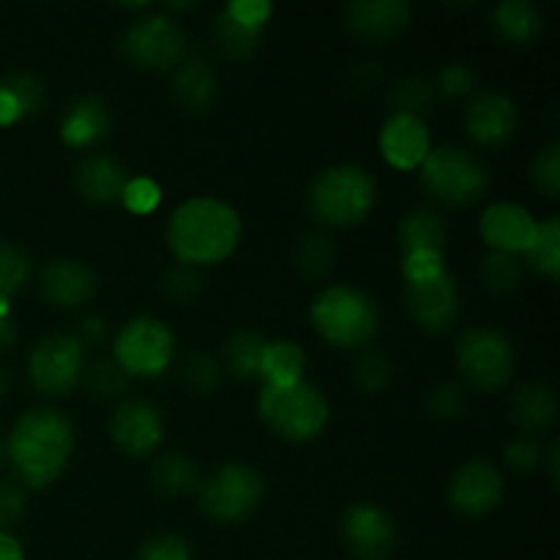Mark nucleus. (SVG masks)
Instances as JSON below:
<instances>
[{"label":"nucleus","mask_w":560,"mask_h":560,"mask_svg":"<svg viewBox=\"0 0 560 560\" xmlns=\"http://www.w3.org/2000/svg\"><path fill=\"white\" fill-rule=\"evenodd\" d=\"M310 320L334 348L364 350L381 328V310L364 290L353 284H331L312 301Z\"/></svg>","instance_id":"nucleus-4"},{"label":"nucleus","mask_w":560,"mask_h":560,"mask_svg":"<svg viewBox=\"0 0 560 560\" xmlns=\"http://www.w3.org/2000/svg\"><path fill=\"white\" fill-rule=\"evenodd\" d=\"M159 200H162V189L156 186V180L142 178V175L140 178H129L124 197H120L126 211L131 213H151L159 206Z\"/></svg>","instance_id":"nucleus-45"},{"label":"nucleus","mask_w":560,"mask_h":560,"mask_svg":"<svg viewBox=\"0 0 560 560\" xmlns=\"http://www.w3.org/2000/svg\"><path fill=\"white\" fill-rule=\"evenodd\" d=\"M135 560H191V550L180 536L159 534L140 547Z\"/></svg>","instance_id":"nucleus-47"},{"label":"nucleus","mask_w":560,"mask_h":560,"mask_svg":"<svg viewBox=\"0 0 560 560\" xmlns=\"http://www.w3.org/2000/svg\"><path fill=\"white\" fill-rule=\"evenodd\" d=\"M257 410L268 430L288 443H312L328 427V399L315 383L299 381L293 386H266L262 383Z\"/></svg>","instance_id":"nucleus-5"},{"label":"nucleus","mask_w":560,"mask_h":560,"mask_svg":"<svg viewBox=\"0 0 560 560\" xmlns=\"http://www.w3.org/2000/svg\"><path fill=\"white\" fill-rule=\"evenodd\" d=\"M446 271V257H443L441 252H408V255H402L405 288L435 282V279Z\"/></svg>","instance_id":"nucleus-42"},{"label":"nucleus","mask_w":560,"mask_h":560,"mask_svg":"<svg viewBox=\"0 0 560 560\" xmlns=\"http://www.w3.org/2000/svg\"><path fill=\"white\" fill-rule=\"evenodd\" d=\"M213 38H217L219 49L233 60H246L260 49L262 31H252L235 22L230 14H219L217 25H213Z\"/></svg>","instance_id":"nucleus-35"},{"label":"nucleus","mask_w":560,"mask_h":560,"mask_svg":"<svg viewBox=\"0 0 560 560\" xmlns=\"http://www.w3.org/2000/svg\"><path fill=\"white\" fill-rule=\"evenodd\" d=\"M421 186L443 206L468 208L490 189V170L468 148L441 145L421 164Z\"/></svg>","instance_id":"nucleus-6"},{"label":"nucleus","mask_w":560,"mask_h":560,"mask_svg":"<svg viewBox=\"0 0 560 560\" xmlns=\"http://www.w3.org/2000/svg\"><path fill=\"white\" fill-rule=\"evenodd\" d=\"M432 151L430 126L416 115L394 113L381 129V153L392 167L416 170Z\"/></svg>","instance_id":"nucleus-20"},{"label":"nucleus","mask_w":560,"mask_h":560,"mask_svg":"<svg viewBox=\"0 0 560 560\" xmlns=\"http://www.w3.org/2000/svg\"><path fill=\"white\" fill-rule=\"evenodd\" d=\"M82 372L85 348L74 334H49L27 355V381L47 399H60L74 392Z\"/></svg>","instance_id":"nucleus-11"},{"label":"nucleus","mask_w":560,"mask_h":560,"mask_svg":"<svg viewBox=\"0 0 560 560\" xmlns=\"http://www.w3.org/2000/svg\"><path fill=\"white\" fill-rule=\"evenodd\" d=\"M200 470L186 454L167 452L153 463L151 485L164 498H186L200 490Z\"/></svg>","instance_id":"nucleus-27"},{"label":"nucleus","mask_w":560,"mask_h":560,"mask_svg":"<svg viewBox=\"0 0 560 560\" xmlns=\"http://www.w3.org/2000/svg\"><path fill=\"white\" fill-rule=\"evenodd\" d=\"M31 279V257L16 244L0 241V301H11Z\"/></svg>","instance_id":"nucleus-40"},{"label":"nucleus","mask_w":560,"mask_h":560,"mask_svg":"<svg viewBox=\"0 0 560 560\" xmlns=\"http://www.w3.org/2000/svg\"><path fill=\"white\" fill-rule=\"evenodd\" d=\"M517 126V104L503 93H479L465 109V131L481 148H501L512 142Z\"/></svg>","instance_id":"nucleus-16"},{"label":"nucleus","mask_w":560,"mask_h":560,"mask_svg":"<svg viewBox=\"0 0 560 560\" xmlns=\"http://www.w3.org/2000/svg\"><path fill=\"white\" fill-rule=\"evenodd\" d=\"M492 25L509 44H534L541 33V14L528 0H503L492 9Z\"/></svg>","instance_id":"nucleus-28"},{"label":"nucleus","mask_w":560,"mask_h":560,"mask_svg":"<svg viewBox=\"0 0 560 560\" xmlns=\"http://www.w3.org/2000/svg\"><path fill=\"white\" fill-rule=\"evenodd\" d=\"M541 454H545V446H541L536 438H514L512 443L506 446V468L512 474H534L536 468H541Z\"/></svg>","instance_id":"nucleus-44"},{"label":"nucleus","mask_w":560,"mask_h":560,"mask_svg":"<svg viewBox=\"0 0 560 560\" xmlns=\"http://www.w3.org/2000/svg\"><path fill=\"white\" fill-rule=\"evenodd\" d=\"M525 266L536 271L539 277L558 279L560 273V222L558 217L545 219L536 228L534 241L525 252Z\"/></svg>","instance_id":"nucleus-30"},{"label":"nucleus","mask_w":560,"mask_h":560,"mask_svg":"<svg viewBox=\"0 0 560 560\" xmlns=\"http://www.w3.org/2000/svg\"><path fill=\"white\" fill-rule=\"evenodd\" d=\"M523 277H525V266L514 255L490 252V255L481 260V268H479L481 288L492 295L517 293L520 284H523Z\"/></svg>","instance_id":"nucleus-32"},{"label":"nucleus","mask_w":560,"mask_h":560,"mask_svg":"<svg viewBox=\"0 0 560 560\" xmlns=\"http://www.w3.org/2000/svg\"><path fill=\"white\" fill-rule=\"evenodd\" d=\"M38 290L47 304L58 310H77L96 295V277L85 262L74 257L49 260L38 273Z\"/></svg>","instance_id":"nucleus-19"},{"label":"nucleus","mask_w":560,"mask_h":560,"mask_svg":"<svg viewBox=\"0 0 560 560\" xmlns=\"http://www.w3.org/2000/svg\"><path fill=\"white\" fill-rule=\"evenodd\" d=\"M224 14H230L235 22L252 27V31H266L271 3L268 0H233V3L224 5Z\"/></svg>","instance_id":"nucleus-49"},{"label":"nucleus","mask_w":560,"mask_h":560,"mask_svg":"<svg viewBox=\"0 0 560 560\" xmlns=\"http://www.w3.org/2000/svg\"><path fill=\"white\" fill-rule=\"evenodd\" d=\"M405 310L421 331L446 334L459 317V290L452 271L441 273L435 282L405 288Z\"/></svg>","instance_id":"nucleus-15"},{"label":"nucleus","mask_w":560,"mask_h":560,"mask_svg":"<svg viewBox=\"0 0 560 560\" xmlns=\"http://www.w3.org/2000/svg\"><path fill=\"white\" fill-rule=\"evenodd\" d=\"M202 290V273L200 268L184 266V262H175L164 271L162 277V293L167 295L175 304H189L200 295Z\"/></svg>","instance_id":"nucleus-41"},{"label":"nucleus","mask_w":560,"mask_h":560,"mask_svg":"<svg viewBox=\"0 0 560 560\" xmlns=\"http://www.w3.org/2000/svg\"><path fill=\"white\" fill-rule=\"evenodd\" d=\"M377 200V184L364 167L334 164L317 173L306 189V208L323 228H353L361 224Z\"/></svg>","instance_id":"nucleus-3"},{"label":"nucleus","mask_w":560,"mask_h":560,"mask_svg":"<svg viewBox=\"0 0 560 560\" xmlns=\"http://www.w3.org/2000/svg\"><path fill=\"white\" fill-rule=\"evenodd\" d=\"M268 348V339L262 334L252 331V328H238L230 334L228 342L222 345V370L230 372L235 381H260L262 353Z\"/></svg>","instance_id":"nucleus-26"},{"label":"nucleus","mask_w":560,"mask_h":560,"mask_svg":"<svg viewBox=\"0 0 560 560\" xmlns=\"http://www.w3.org/2000/svg\"><path fill=\"white\" fill-rule=\"evenodd\" d=\"M342 539L355 560H386L397 547V525L375 503H353L342 517Z\"/></svg>","instance_id":"nucleus-13"},{"label":"nucleus","mask_w":560,"mask_h":560,"mask_svg":"<svg viewBox=\"0 0 560 560\" xmlns=\"http://www.w3.org/2000/svg\"><path fill=\"white\" fill-rule=\"evenodd\" d=\"M16 342V323L11 315H0V353L14 348Z\"/></svg>","instance_id":"nucleus-52"},{"label":"nucleus","mask_w":560,"mask_h":560,"mask_svg":"<svg viewBox=\"0 0 560 560\" xmlns=\"http://www.w3.org/2000/svg\"><path fill=\"white\" fill-rule=\"evenodd\" d=\"M241 241V217L217 197L180 202L167 224V246L184 266H213L228 260Z\"/></svg>","instance_id":"nucleus-2"},{"label":"nucleus","mask_w":560,"mask_h":560,"mask_svg":"<svg viewBox=\"0 0 560 560\" xmlns=\"http://www.w3.org/2000/svg\"><path fill=\"white\" fill-rule=\"evenodd\" d=\"M22 512H25V490L20 481L3 479L0 481V530L9 534L14 523H20Z\"/></svg>","instance_id":"nucleus-48"},{"label":"nucleus","mask_w":560,"mask_h":560,"mask_svg":"<svg viewBox=\"0 0 560 560\" xmlns=\"http://www.w3.org/2000/svg\"><path fill=\"white\" fill-rule=\"evenodd\" d=\"M397 238L399 246H402V255H408V252H441L443 255L448 238L446 219L438 208L419 206L405 213L402 222H399Z\"/></svg>","instance_id":"nucleus-25"},{"label":"nucleus","mask_w":560,"mask_h":560,"mask_svg":"<svg viewBox=\"0 0 560 560\" xmlns=\"http://www.w3.org/2000/svg\"><path fill=\"white\" fill-rule=\"evenodd\" d=\"M530 180H534L536 189L545 197L556 200L560 195V145L552 142V145L541 148L536 153V159L530 162Z\"/></svg>","instance_id":"nucleus-43"},{"label":"nucleus","mask_w":560,"mask_h":560,"mask_svg":"<svg viewBox=\"0 0 560 560\" xmlns=\"http://www.w3.org/2000/svg\"><path fill=\"white\" fill-rule=\"evenodd\" d=\"M262 495H266V481L260 470L244 463H228L213 470L208 479L200 481V512L211 523L235 525L249 520L260 509Z\"/></svg>","instance_id":"nucleus-8"},{"label":"nucleus","mask_w":560,"mask_h":560,"mask_svg":"<svg viewBox=\"0 0 560 560\" xmlns=\"http://www.w3.org/2000/svg\"><path fill=\"white\" fill-rule=\"evenodd\" d=\"M0 91L9 93L11 102L16 104L20 120L33 118L44 107V82L36 74H31V71H11V74H5L0 80Z\"/></svg>","instance_id":"nucleus-38"},{"label":"nucleus","mask_w":560,"mask_h":560,"mask_svg":"<svg viewBox=\"0 0 560 560\" xmlns=\"http://www.w3.org/2000/svg\"><path fill=\"white\" fill-rule=\"evenodd\" d=\"M539 222L528 208L517 206V202H492L485 213H481V238L492 252L501 255H525L534 241Z\"/></svg>","instance_id":"nucleus-17"},{"label":"nucleus","mask_w":560,"mask_h":560,"mask_svg":"<svg viewBox=\"0 0 560 560\" xmlns=\"http://www.w3.org/2000/svg\"><path fill=\"white\" fill-rule=\"evenodd\" d=\"M438 96L446 98H465L474 96L476 91V74L465 63H452L441 71L435 85Z\"/></svg>","instance_id":"nucleus-46"},{"label":"nucleus","mask_w":560,"mask_h":560,"mask_svg":"<svg viewBox=\"0 0 560 560\" xmlns=\"http://www.w3.org/2000/svg\"><path fill=\"white\" fill-rule=\"evenodd\" d=\"M129 66L142 71L178 69L189 58V38L184 27L164 14H145L129 22L118 42Z\"/></svg>","instance_id":"nucleus-9"},{"label":"nucleus","mask_w":560,"mask_h":560,"mask_svg":"<svg viewBox=\"0 0 560 560\" xmlns=\"http://www.w3.org/2000/svg\"><path fill=\"white\" fill-rule=\"evenodd\" d=\"M74 452V427L60 410L42 408L20 416L5 438V457L16 481L31 490L52 485Z\"/></svg>","instance_id":"nucleus-1"},{"label":"nucleus","mask_w":560,"mask_h":560,"mask_svg":"<svg viewBox=\"0 0 560 560\" xmlns=\"http://www.w3.org/2000/svg\"><path fill=\"white\" fill-rule=\"evenodd\" d=\"M509 413H512L514 427H520L523 438H539L556 424L558 397L547 383L530 381L514 392Z\"/></svg>","instance_id":"nucleus-23"},{"label":"nucleus","mask_w":560,"mask_h":560,"mask_svg":"<svg viewBox=\"0 0 560 560\" xmlns=\"http://www.w3.org/2000/svg\"><path fill=\"white\" fill-rule=\"evenodd\" d=\"M109 126H113V118H109L107 104L98 96H80L63 109L58 131L66 145L74 151H88L107 140Z\"/></svg>","instance_id":"nucleus-22"},{"label":"nucleus","mask_w":560,"mask_h":560,"mask_svg":"<svg viewBox=\"0 0 560 560\" xmlns=\"http://www.w3.org/2000/svg\"><path fill=\"white\" fill-rule=\"evenodd\" d=\"M71 180H74V189L80 191L82 200L98 208H109L115 202H120V197H124L126 184H129V173L113 156L88 153V156H82L74 164Z\"/></svg>","instance_id":"nucleus-21"},{"label":"nucleus","mask_w":560,"mask_h":560,"mask_svg":"<svg viewBox=\"0 0 560 560\" xmlns=\"http://www.w3.org/2000/svg\"><path fill=\"white\" fill-rule=\"evenodd\" d=\"M224 370L219 359H213L206 350H191L180 359L178 366V381L186 392L191 394H213L222 386Z\"/></svg>","instance_id":"nucleus-33"},{"label":"nucleus","mask_w":560,"mask_h":560,"mask_svg":"<svg viewBox=\"0 0 560 560\" xmlns=\"http://www.w3.org/2000/svg\"><path fill=\"white\" fill-rule=\"evenodd\" d=\"M175 355V337L167 323L151 315L131 317L113 342V361L129 377H159Z\"/></svg>","instance_id":"nucleus-10"},{"label":"nucleus","mask_w":560,"mask_h":560,"mask_svg":"<svg viewBox=\"0 0 560 560\" xmlns=\"http://www.w3.org/2000/svg\"><path fill=\"white\" fill-rule=\"evenodd\" d=\"M82 381H85L91 397L98 399V402L120 399L126 394V388H129V375H126L113 359L93 361V364L82 372Z\"/></svg>","instance_id":"nucleus-37"},{"label":"nucleus","mask_w":560,"mask_h":560,"mask_svg":"<svg viewBox=\"0 0 560 560\" xmlns=\"http://www.w3.org/2000/svg\"><path fill=\"white\" fill-rule=\"evenodd\" d=\"M0 560H25L20 541L11 534H3V530H0Z\"/></svg>","instance_id":"nucleus-53"},{"label":"nucleus","mask_w":560,"mask_h":560,"mask_svg":"<svg viewBox=\"0 0 560 560\" xmlns=\"http://www.w3.org/2000/svg\"><path fill=\"white\" fill-rule=\"evenodd\" d=\"M170 93H173V102L178 104L184 113L202 115L213 107V102H217L219 80L206 60L186 58L184 63L175 69Z\"/></svg>","instance_id":"nucleus-24"},{"label":"nucleus","mask_w":560,"mask_h":560,"mask_svg":"<svg viewBox=\"0 0 560 560\" xmlns=\"http://www.w3.org/2000/svg\"><path fill=\"white\" fill-rule=\"evenodd\" d=\"M541 465L547 468L552 487H556L558 476H560V446H558V441H550V446L545 448V454H541Z\"/></svg>","instance_id":"nucleus-51"},{"label":"nucleus","mask_w":560,"mask_h":560,"mask_svg":"<svg viewBox=\"0 0 560 560\" xmlns=\"http://www.w3.org/2000/svg\"><path fill=\"white\" fill-rule=\"evenodd\" d=\"M424 408L435 421H457L468 413V392L459 383H438L424 394Z\"/></svg>","instance_id":"nucleus-39"},{"label":"nucleus","mask_w":560,"mask_h":560,"mask_svg":"<svg viewBox=\"0 0 560 560\" xmlns=\"http://www.w3.org/2000/svg\"><path fill=\"white\" fill-rule=\"evenodd\" d=\"M388 102L394 104V113L424 118V113H430V109L435 107L438 91L430 80H424V77H402V80H397L392 85Z\"/></svg>","instance_id":"nucleus-34"},{"label":"nucleus","mask_w":560,"mask_h":560,"mask_svg":"<svg viewBox=\"0 0 560 560\" xmlns=\"http://www.w3.org/2000/svg\"><path fill=\"white\" fill-rule=\"evenodd\" d=\"M295 271L304 279H326L337 262V246L328 235L306 233L293 252Z\"/></svg>","instance_id":"nucleus-31"},{"label":"nucleus","mask_w":560,"mask_h":560,"mask_svg":"<svg viewBox=\"0 0 560 560\" xmlns=\"http://www.w3.org/2000/svg\"><path fill=\"white\" fill-rule=\"evenodd\" d=\"M115 448L131 459H145L162 446L164 419L148 399H124L109 419Z\"/></svg>","instance_id":"nucleus-12"},{"label":"nucleus","mask_w":560,"mask_h":560,"mask_svg":"<svg viewBox=\"0 0 560 560\" xmlns=\"http://www.w3.org/2000/svg\"><path fill=\"white\" fill-rule=\"evenodd\" d=\"M503 476L487 459H470L448 481V503L463 517H485L501 503Z\"/></svg>","instance_id":"nucleus-14"},{"label":"nucleus","mask_w":560,"mask_h":560,"mask_svg":"<svg viewBox=\"0 0 560 560\" xmlns=\"http://www.w3.org/2000/svg\"><path fill=\"white\" fill-rule=\"evenodd\" d=\"M306 372V353L290 339H277L268 342L266 353H262L260 381L266 386H293V383L304 381Z\"/></svg>","instance_id":"nucleus-29"},{"label":"nucleus","mask_w":560,"mask_h":560,"mask_svg":"<svg viewBox=\"0 0 560 560\" xmlns=\"http://www.w3.org/2000/svg\"><path fill=\"white\" fill-rule=\"evenodd\" d=\"M5 386H9V377H5L3 366H0V402H3V397H5Z\"/></svg>","instance_id":"nucleus-54"},{"label":"nucleus","mask_w":560,"mask_h":560,"mask_svg":"<svg viewBox=\"0 0 560 560\" xmlns=\"http://www.w3.org/2000/svg\"><path fill=\"white\" fill-rule=\"evenodd\" d=\"M454 366L465 392L495 394L514 375V350L509 339L492 326H474L459 334L454 345Z\"/></svg>","instance_id":"nucleus-7"},{"label":"nucleus","mask_w":560,"mask_h":560,"mask_svg":"<svg viewBox=\"0 0 560 560\" xmlns=\"http://www.w3.org/2000/svg\"><path fill=\"white\" fill-rule=\"evenodd\" d=\"M410 16L405 0H353L345 9V27L361 42L386 44L410 25Z\"/></svg>","instance_id":"nucleus-18"},{"label":"nucleus","mask_w":560,"mask_h":560,"mask_svg":"<svg viewBox=\"0 0 560 560\" xmlns=\"http://www.w3.org/2000/svg\"><path fill=\"white\" fill-rule=\"evenodd\" d=\"M350 377L361 394H381L392 383L394 366L386 353H381L377 348H364L359 350L353 366H350Z\"/></svg>","instance_id":"nucleus-36"},{"label":"nucleus","mask_w":560,"mask_h":560,"mask_svg":"<svg viewBox=\"0 0 560 560\" xmlns=\"http://www.w3.org/2000/svg\"><path fill=\"white\" fill-rule=\"evenodd\" d=\"M74 337L80 339L82 348H85V345H98L104 337H107V323H104V317H98V315L82 317L80 331H77Z\"/></svg>","instance_id":"nucleus-50"}]
</instances>
